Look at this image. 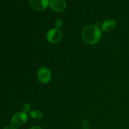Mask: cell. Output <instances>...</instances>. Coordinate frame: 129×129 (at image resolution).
Wrapping results in <instances>:
<instances>
[{"label": "cell", "mask_w": 129, "mask_h": 129, "mask_svg": "<svg viewBox=\"0 0 129 129\" xmlns=\"http://www.w3.org/2000/svg\"><path fill=\"white\" fill-rule=\"evenodd\" d=\"M102 31L98 26L89 25L85 26L82 31V38L86 44L93 45L100 40Z\"/></svg>", "instance_id": "obj_1"}, {"label": "cell", "mask_w": 129, "mask_h": 129, "mask_svg": "<svg viewBox=\"0 0 129 129\" xmlns=\"http://www.w3.org/2000/svg\"><path fill=\"white\" fill-rule=\"evenodd\" d=\"M28 120V115L26 113L24 112H20L15 113L13 116L11 120V123L12 126L16 127H20L23 125Z\"/></svg>", "instance_id": "obj_2"}, {"label": "cell", "mask_w": 129, "mask_h": 129, "mask_svg": "<svg viewBox=\"0 0 129 129\" xmlns=\"http://www.w3.org/2000/svg\"><path fill=\"white\" fill-rule=\"evenodd\" d=\"M62 37V31L60 29L57 28H52L48 31L47 34V39L48 42L51 44H57L60 41Z\"/></svg>", "instance_id": "obj_3"}, {"label": "cell", "mask_w": 129, "mask_h": 129, "mask_svg": "<svg viewBox=\"0 0 129 129\" xmlns=\"http://www.w3.org/2000/svg\"><path fill=\"white\" fill-rule=\"evenodd\" d=\"M37 76L39 81L43 84H46L51 79V72L47 68L42 67L38 71Z\"/></svg>", "instance_id": "obj_4"}, {"label": "cell", "mask_w": 129, "mask_h": 129, "mask_svg": "<svg viewBox=\"0 0 129 129\" xmlns=\"http://www.w3.org/2000/svg\"><path fill=\"white\" fill-rule=\"evenodd\" d=\"M30 5L35 11H43L49 5V0H30Z\"/></svg>", "instance_id": "obj_5"}, {"label": "cell", "mask_w": 129, "mask_h": 129, "mask_svg": "<svg viewBox=\"0 0 129 129\" xmlns=\"http://www.w3.org/2000/svg\"><path fill=\"white\" fill-rule=\"evenodd\" d=\"M49 6L53 11L61 12L66 8V3L64 0H50Z\"/></svg>", "instance_id": "obj_6"}, {"label": "cell", "mask_w": 129, "mask_h": 129, "mask_svg": "<svg viewBox=\"0 0 129 129\" xmlns=\"http://www.w3.org/2000/svg\"><path fill=\"white\" fill-rule=\"evenodd\" d=\"M116 26H117V22L114 20L109 19V20L103 21V23L101 25V28L103 31L109 32L114 30Z\"/></svg>", "instance_id": "obj_7"}, {"label": "cell", "mask_w": 129, "mask_h": 129, "mask_svg": "<svg viewBox=\"0 0 129 129\" xmlns=\"http://www.w3.org/2000/svg\"><path fill=\"white\" fill-rule=\"evenodd\" d=\"M29 115L31 118H34V119H40L43 117L44 113L42 111L36 110L30 111V113H29Z\"/></svg>", "instance_id": "obj_8"}, {"label": "cell", "mask_w": 129, "mask_h": 129, "mask_svg": "<svg viewBox=\"0 0 129 129\" xmlns=\"http://www.w3.org/2000/svg\"><path fill=\"white\" fill-rule=\"evenodd\" d=\"M23 110L24 112L25 113H27V112H30V103H25L23 107Z\"/></svg>", "instance_id": "obj_9"}, {"label": "cell", "mask_w": 129, "mask_h": 129, "mask_svg": "<svg viewBox=\"0 0 129 129\" xmlns=\"http://www.w3.org/2000/svg\"><path fill=\"white\" fill-rule=\"evenodd\" d=\"M55 24L57 28L59 29L60 28H61L62 26V21L61 20H60V19H59V20H57L56 21H55Z\"/></svg>", "instance_id": "obj_10"}, {"label": "cell", "mask_w": 129, "mask_h": 129, "mask_svg": "<svg viewBox=\"0 0 129 129\" xmlns=\"http://www.w3.org/2000/svg\"><path fill=\"white\" fill-rule=\"evenodd\" d=\"M83 129H89V126L87 124L86 121L84 120L83 123Z\"/></svg>", "instance_id": "obj_11"}, {"label": "cell", "mask_w": 129, "mask_h": 129, "mask_svg": "<svg viewBox=\"0 0 129 129\" xmlns=\"http://www.w3.org/2000/svg\"><path fill=\"white\" fill-rule=\"evenodd\" d=\"M3 129H18L16 127H13V126H7V127H5Z\"/></svg>", "instance_id": "obj_12"}, {"label": "cell", "mask_w": 129, "mask_h": 129, "mask_svg": "<svg viewBox=\"0 0 129 129\" xmlns=\"http://www.w3.org/2000/svg\"><path fill=\"white\" fill-rule=\"evenodd\" d=\"M29 129H42V128L40 126H34V127H31V128Z\"/></svg>", "instance_id": "obj_13"}]
</instances>
